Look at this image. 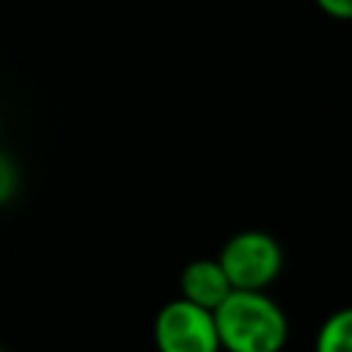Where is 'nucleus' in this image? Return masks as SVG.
<instances>
[{"label": "nucleus", "instance_id": "nucleus-7", "mask_svg": "<svg viewBox=\"0 0 352 352\" xmlns=\"http://www.w3.org/2000/svg\"><path fill=\"white\" fill-rule=\"evenodd\" d=\"M316 6L333 19L352 22V0H316Z\"/></svg>", "mask_w": 352, "mask_h": 352}, {"label": "nucleus", "instance_id": "nucleus-5", "mask_svg": "<svg viewBox=\"0 0 352 352\" xmlns=\"http://www.w3.org/2000/svg\"><path fill=\"white\" fill-rule=\"evenodd\" d=\"M314 352H352V305L333 311L322 322Z\"/></svg>", "mask_w": 352, "mask_h": 352}, {"label": "nucleus", "instance_id": "nucleus-4", "mask_svg": "<svg viewBox=\"0 0 352 352\" xmlns=\"http://www.w3.org/2000/svg\"><path fill=\"white\" fill-rule=\"evenodd\" d=\"M179 289H182V300H187L192 305H201L206 311H214L234 292L223 267L217 264V258L190 261L179 275Z\"/></svg>", "mask_w": 352, "mask_h": 352}, {"label": "nucleus", "instance_id": "nucleus-6", "mask_svg": "<svg viewBox=\"0 0 352 352\" xmlns=\"http://www.w3.org/2000/svg\"><path fill=\"white\" fill-rule=\"evenodd\" d=\"M16 190H19V168L6 151H0V206L14 201Z\"/></svg>", "mask_w": 352, "mask_h": 352}, {"label": "nucleus", "instance_id": "nucleus-3", "mask_svg": "<svg viewBox=\"0 0 352 352\" xmlns=\"http://www.w3.org/2000/svg\"><path fill=\"white\" fill-rule=\"evenodd\" d=\"M157 352H220L212 311L182 297L165 302L154 316Z\"/></svg>", "mask_w": 352, "mask_h": 352}, {"label": "nucleus", "instance_id": "nucleus-1", "mask_svg": "<svg viewBox=\"0 0 352 352\" xmlns=\"http://www.w3.org/2000/svg\"><path fill=\"white\" fill-rule=\"evenodd\" d=\"M212 316L226 352H280L289 341V319L267 292L234 289Z\"/></svg>", "mask_w": 352, "mask_h": 352}, {"label": "nucleus", "instance_id": "nucleus-2", "mask_svg": "<svg viewBox=\"0 0 352 352\" xmlns=\"http://www.w3.org/2000/svg\"><path fill=\"white\" fill-rule=\"evenodd\" d=\"M217 264L223 267L231 289L267 292L283 270V250L272 234L248 228L226 239L217 253Z\"/></svg>", "mask_w": 352, "mask_h": 352}, {"label": "nucleus", "instance_id": "nucleus-8", "mask_svg": "<svg viewBox=\"0 0 352 352\" xmlns=\"http://www.w3.org/2000/svg\"><path fill=\"white\" fill-rule=\"evenodd\" d=\"M0 352H6V349H3V346H0Z\"/></svg>", "mask_w": 352, "mask_h": 352}]
</instances>
